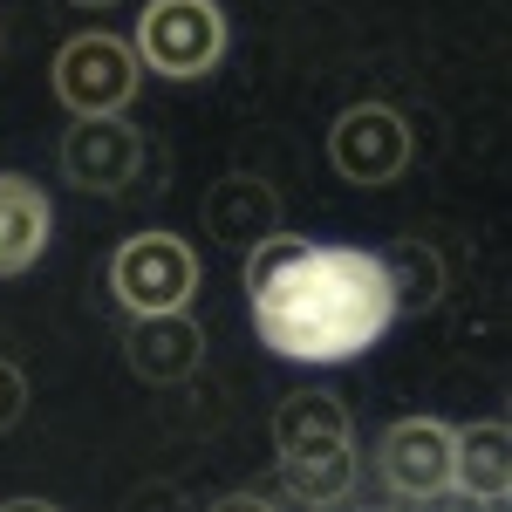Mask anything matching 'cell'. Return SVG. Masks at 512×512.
Instances as JSON below:
<instances>
[{
    "label": "cell",
    "instance_id": "cell-12",
    "mask_svg": "<svg viewBox=\"0 0 512 512\" xmlns=\"http://www.w3.org/2000/svg\"><path fill=\"white\" fill-rule=\"evenodd\" d=\"M362 465H355V437L342 444H308V451H287L280 458V499L287 506H349Z\"/></svg>",
    "mask_w": 512,
    "mask_h": 512
},
{
    "label": "cell",
    "instance_id": "cell-11",
    "mask_svg": "<svg viewBox=\"0 0 512 512\" xmlns=\"http://www.w3.org/2000/svg\"><path fill=\"white\" fill-rule=\"evenodd\" d=\"M55 233V205L28 171H0V280L28 274Z\"/></svg>",
    "mask_w": 512,
    "mask_h": 512
},
{
    "label": "cell",
    "instance_id": "cell-14",
    "mask_svg": "<svg viewBox=\"0 0 512 512\" xmlns=\"http://www.w3.org/2000/svg\"><path fill=\"white\" fill-rule=\"evenodd\" d=\"M376 260H383L396 315H431L437 301H444V253H437L431 239H396L390 253H376Z\"/></svg>",
    "mask_w": 512,
    "mask_h": 512
},
{
    "label": "cell",
    "instance_id": "cell-5",
    "mask_svg": "<svg viewBox=\"0 0 512 512\" xmlns=\"http://www.w3.org/2000/svg\"><path fill=\"white\" fill-rule=\"evenodd\" d=\"M410 158H417V137H410V123L396 117L390 103H349L335 117V130H328V164L355 192L396 185L410 171Z\"/></svg>",
    "mask_w": 512,
    "mask_h": 512
},
{
    "label": "cell",
    "instance_id": "cell-7",
    "mask_svg": "<svg viewBox=\"0 0 512 512\" xmlns=\"http://www.w3.org/2000/svg\"><path fill=\"white\" fill-rule=\"evenodd\" d=\"M376 472L403 506H437L451 499V424L437 417H396L376 437Z\"/></svg>",
    "mask_w": 512,
    "mask_h": 512
},
{
    "label": "cell",
    "instance_id": "cell-1",
    "mask_svg": "<svg viewBox=\"0 0 512 512\" xmlns=\"http://www.w3.org/2000/svg\"><path fill=\"white\" fill-rule=\"evenodd\" d=\"M246 260V315L280 362H355L396 321L383 260L349 239L267 233Z\"/></svg>",
    "mask_w": 512,
    "mask_h": 512
},
{
    "label": "cell",
    "instance_id": "cell-3",
    "mask_svg": "<svg viewBox=\"0 0 512 512\" xmlns=\"http://www.w3.org/2000/svg\"><path fill=\"white\" fill-rule=\"evenodd\" d=\"M198 280H205V267H198L192 239L178 233H130L110 253V294H117L123 315H158V308H192L198 301Z\"/></svg>",
    "mask_w": 512,
    "mask_h": 512
},
{
    "label": "cell",
    "instance_id": "cell-15",
    "mask_svg": "<svg viewBox=\"0 0 512 512\" xmlns=\"http://www.w3.org/2000/svg\"><path fill=\"white\" fill-rule=\"evenodd\" d=\"M21 410H28V376L0 355V431H14V424H21Z\"/></svg>",
    "mask_w": 512,
    "mask_h": 512
},
{
    "label": "cell",
    "instance_id": "cell-17",
    "mask_svg": "<svg viewBox=\"0 0 512 512\" xmlns=\"http://www.w3.org/2000/svg\"><path fill=\"white\" fill-rule=\"evenodd\" d=\"M76 7H117V0H76Z\"/></svg>",
    "mask_w": 512,
    "mask_h": 512
},
{
    "label": "cell",
    "instance_id": "cell-4",
    "mask_svg": "<svg viewBox=\"0 0 512 512\" xmlns=\"http://www.w3.org/2000/svg\"><path fill=\"white\" fill-rule=\"evenodd\" d=\"M48 76H55V96H62L69 117H110V110H130V96L144 82V62H137L130 41L89 28V35L55 48V69Z\"/></svg>",
    "mask_w": 512,
    "mask_h": 512
},
{
    "label": "cell",
    "instance_id": "cell-2",
    "mask_svg": "<svg viewBox=\"0 0 512 512\" xmlns=\"http://www.w3.org/2000/svg\"><path fill=\"white\" fill-rule=\"evenodd\" d=\"M130 48L164 82H205L226 62V14L219 0H151Z\"/></svg>",
    "mask_w": 512,
    "mask_h": 512
},
{
    "label": "cell",
    "instance_id": "cell-9",
    "mask_svg": "<svg viewBox=\"0 0 512 512\" xmlns=\"http://www.w3.org/2000/svg\"><path fill=\"white\" fill-rule=\"evenodd\" d=\"M267 233H280V192L260 171H226L205 192V239H219L226 253H253Z\"/></svg>",
    "mask_w": 512,
    "mask_h": 512
},
{
    "label": "cell",
    "instance_id": "cell-13",
    "mask_svg": "<svg viewBox=\"0 0 512 512\" xmlns=\"http://www.w3.org/2000/svg\"><path fill=\"white\" fill-rule=\"evenodd\" d=\"M349 431V403L335 390H294L280 396L274 410V451L287 458V451H308V444H342Z\"/></svg>",
    "mask_w": 512,
    "mask_h": 512
},
{
    "label": "cell",
    "instance_id": "cell-8",
    "mask_svg": "<svg viewBox=\"0 0 512 512\" xmlns=\"http://www.w3.org/2000/svg\"><path fill=\"white\" fill-rule=\"evenodd\" d=\"M123 362L137 383L171 390V383H192L205 369V335H198L192 308H158V315H130L123 321Z\"/></svg>",
    "mask_w": 512,
    "mask_h": 512
},
{
    "label": "cell",
    "instance_id": "cell-10",
    "mask_svg": "<svg viewBox=\"0 0 512 512\" xmlns=\"http://www.w3.org/2000/svg\"><path fill=\"white\" fill-rule=\"evenodd\" d=\"M451 492L472 506H506L512 499V431L506 417H485L451 431Z\"/></svg>",
    "mask_w": 512,
    "mask_h": 512
},
{
    "label": "cell",
    "instance_id": "cell-16",
    "mask_svg": "<svg viewBox=\"0 0 512 512\" xmlns=\"http://www.w3.org/2000/svg\"><path fill=\"white\" fill-rule=\"evenodd\" d=\"M0 62H7V21H0Z\"/></svg>",
    "mask_w": 512,
    "mask_h": 512
},
{
    "label": "cell",
    "instance_id": "cell-6",
    "mask_svg": "<svg viewBox=\"0 0 512 512\" xmlns=\"http://www.w3.org/2000/svg\"><path fill=\"white\" fill-rule=\"evenodd\" d=\"M144 130L110 110V117H76V130L62 137V178L76 192H96V198H123L137 178H144Z\"/></svg>",
    "mask_w": 512,
    "mask_h": 512
}]
</instances>
